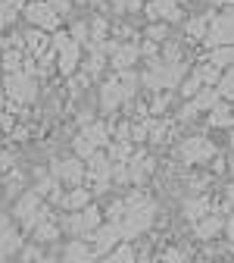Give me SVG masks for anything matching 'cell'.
Masks as SVG:
<instances>
[{
    "instance_id": "cell-8",
    "label": "cell",
    "mask_w": 234,
    "mask_h": 263,
    "mask_svg": "<svg viewBox=\"0 0 234 263\" xmlns=\"http://www.w3.org/2000/svg\"><path fill=\"white\" fill-rule=\"evenodd\" d=\"M94 226H100V213L94 207H88L84 213H75V216L66 219V229H69L72 235H84V232H91Z\"/></svg>"
},
{
    "instance_id": "cell-29",
    "label": "cell",
    "mask_w": 234,
    "mask_h": 263,
    "mask_svg": "<svg viewBox=\"0 0 234 263\" xmlns=\"http://www.w3.org/2000/svg\"><path fill=\"white\" fill-rule=\"evenodd\" d=\"M165 35H169V25H162V22H150V28H147V41H162Z\"/></svg>"
},
{
    "instance_id": "cell-5",
    "label": "cell",
    "mask_w": 234,
    "mask_h": 263,
    "mask_svg": "<svg viewBox=\"0 0 234 263\" xmlns=\"http://www.w3.org/2000/svg\"><path fill=\"white\" fill-rule=\"evenodd\" d=\"M144 13H147L150 22H159V19L162 22H178L181 19V10H178L175 0H147Z\"/></svg>"
},
{
    "instance_id": "cell-3",
    "label": "cell",
    "mask_w": 234,
    "mask_h": 263,
    "mask_svg": "<svg viewBox=\"0 0 234 263\" xmlns=\"http://www.w3.org/2000/svg\"><path fill=\"white\" fill-rule=\"evenodd\" d=\"M53 47L59 50V69H62L66 76H72L78 66H81V50H78V44H75L69 35H56Z\"/></svg>"
},
{
    "instance_id": "cell-38",
    "label": "cell",
    "mask_w": 234,
    "mask_h": 263,
    "mask_svg": "<svg viewBox=\"0 0 234 263\" xmlns=\"http://www.w3.org/2000/svg\"><path fill=\"white\" fill-rule=\"evenodd\" d=\"M212 4H225V7H234V0H212Z\"/></svg>"
},
{
    "instance_id": "cell-23",
    "label": "cell",
    "mask_w": 234,
    "mask_h": 263,
    "mask_svg": "<svg viewBox=\"0 0 234 263\" xmlns=\"http://www.w3.org/2000/svg\"><path fill=\"white\" fill-rule=\"evenodd\" d=\"M219 97H225V101H231V97H234V66H231V69L219 79Z\"/></svg>"
},
{
    "instance_id": "cell-1",
    "label": "cell",
    "mask_w": 234,
    "mask_h": 263,
    "mask_svg": "<svg viewBox=\"0 0 234 263\" xmlns=\"http://www.w3.org/2000/svg\"><path fill=\"white\" fill-rule=\"evenodd\" d=\"M203 44H206L209 50L225 47V44H234V7H225L222 13H216V16H212Z\"/></svg>"
},
{
    "instance_id": "cell-4",
    "label": "cell",
    "mask_w": 234,
    "mask_h": 263,
    "mask_svg": "<svg viewBox=\"0 0 234 263\" xmlns=\"http://www.w3.org/2000/svg\"><path fill=\"white\" fill-rule=\"evenodd\" d=\"M25 10V19L31 22V28H56V22H59V16L53 13V7L47 4V0H38V4H28V7H22Z\"/></svg>"
},
{
    "instance_id": "cell-14",
    "label": "cell",
    "mask_w": 234,
    "mask_h": 263,
    "mask_svg": "<svg viewBox=\"0 0 234 263\" xmlns=\"http://www.w3.org/2000/svg\"><path fill=\"white\" fill-rule=\"evenodd\" d=\"M91 260H94V251L84 241H69L62 251V263H91Z\"/></svg>"
},
{
    "instance_id": "cell-35",
    "label": "cell",
    "mask_w": 234,
    "mask_h": 263,
    "mask_svg": "<svg viewBox=\"0 0 234 263\" xmlns=\"http://www.w3.org/2000/svg\"><path fill=\"white\" fill-rule=\"evenodd\" d=\"M13 166V157L10 154H0V170H10Z\"/></svg>"
},
{
    "instance_id": "cell-25",
    "label": "cell",
    "mask_w": 234,
    "mask_h": 263,
    "mask_svg": "<svg viewBox=\"0 0 234 263\" xmlns=\"http://www.w3.org/2000/svg\"><path fill=\"white\" fill-rule=\"evenodd\" d=\"M103 66H107V57L94 50V53H91V60L84 63V72H88V76H100V72H103Z\"/></svg>"
},
{
    "instance_id": "cell-20",
    "label": "cell",
    "mask_w": 234,
    "mask_h": 263,
    "mask_svg": "<svg viewBox=\"0 0 234 263\" xmlns=\"http://www.w3.org/2000/svg\"><path fill=\"white\" fill-rule=\"evenodd\" d=\"M194 76L200 79V85H212V82H219L222 79V69H219V66H212V63H203V66H197V69H194Z\"/></svg>"
},
{
    "instance_id": "cell-12",
    "label": "cell",
    "mask_w": 234,
    "mask_h": 263,
    "mask_svg": "<svg viewBox=\"0 0 234 263\" xmlns=\"http://www.w3.org/2000/svg\"><path fill=\"white\" fill-rule=\"evenodd\" d=\"M122 101H125V91H122L119 79H110L103 85V91H100V107H103V110H116Z\"/></svg>"
},
{
    "instance_id": "cell-37",
    "label": "cell",
    "mask_w": 234,
    "mask_h": 263,
    "mask_svg": "<svg viewBox=\"0 0 234 263\" xmlns=\"http://www.w3.org/2000/svg\"><path fill=\"white\" fill-rule=\"evenodd\" d=\"M113 10H116V13H122V10H125V0H113Z\"/></svg>"
},
{
    "instance_id": "cell-26",
    "label": "cell",
    "mask_w": 234,
    "mask_h": 263,
    "mask_svg": "<svg viewBox=\"0 0 234 263\" xmlns=\"http://www.w3.org/2000/svg\"><path fill=\"white\" fill-rule=\"evenodd\" d=\"M209 122H212V125H231V122H234V116H231V110H228V107L216 104V107H212V116H209Z\"/></svg>"
},
{
    "instance_id": "cell-6",
    "label": "cell",
    "mask_w": 234,
    "mask_h": 263,
    "mask_svg": "<svg viewBox=\"0 0 234 263\" xmlns=\"http://www.w3.org/2000/svg\"><path fill=\"white\" fill-rule=\"evenodd\" d=\"M178 154H181L184 163H203V160H209V157L216 154V147H212V141H206V138H190V141L181 144Z\"/></svg>"
},
{
    "instance_id": "cell-10",
    "label": "cell",
    "mask_w": 234,
    "mask_h": 263,
    "mask_svg": "<svg viewBox=\"0 0 234 263\" xmlns=\"http://www.w3.org/2000/svg\"><path fill=\"white\" fill-rule=\"evenodd\" d=\"M119 238H122V235H119V222H107V226L91 238V241H94V254H107Z\"/></svg>"
},
{
    "instance_id": "cell-33",
    "label": "cell",
    "mask_w": 234,
    "mask_h": 263,
    "mask_svg": "<svg viewBox=\"0 0 234 263\" xmlns=\"http://www.w3.org/2000/svg\"><path fill=\"white\" fill-rule=\"evenodd\" d=\"M165 104H169V94H159L156 101H153V107H150V116H156V113H162L165 110Z\"/></svg>"
},
{
    "instance_id": "cell-21",
    "label": "cell",
    "mask_w": 234,
    "mask_h": 263,
    "mask_svg": "<svg viewBox=\"0 0 234 263\" xmlns=\"http://www.w3.org/2000/svg\"><path fill=\"white\" fill-rule=\"evenodd\" d=\"M107 135H110V128L103 125V122H94V125H88L84 128V138L97 147V144H107Z\"/></svg>"
},
{
    "instance_id": "cell-22",
    "label": "cell",
    "mask_w": 234,
    "mask_h": 263,
    "mask_svg": "<svg viewBox=\"0 0 234 263\" xmlns=\"http://www.w3.org/2000/svg\"><path fill=\"white\" fill-rule=\"evenodd\" d=\"M88 201H91V194H88L84 188H75V191H69V194L62 197V204L69 207V210H81V207H84Z\"/></svg>"
},
{
    "instance_id": "cell-27",
    "label": "cell",
    "mask_w": 234,
    "mask_h": 263,
    "mask_svg": "<svg viewBox=\"0 0 234 263\" xmlns=\"http://www.w3.org/2000/svg\"><path fill=\"white\" fill-rule=\"evenodd\" d=\"M56 235H59V229H56L50 219H47V222H41V226L35 229V238H38V241H53Z\"/></svg>"
},
{
    "instance_id": "cell-32",
    "label": "cell",
    "mask_w": 234,
    "mask_h": 263,
    "mask_svg": "<svg viewBox=\"0 0 234 263\" xmlns=\"http://www.w3.org/2000/svg\"><path fill=\"white\" fill-rule=\"evenodd\" d=\"M197 91H200V79H197V76H190V79L181 85V94H184V97H194Z\"/></svg>"
},
{
    "instance_id": "cell-34",
    "label": "cell",
    "mask_w": 234,
    "mask_h": 263,
    "mask_svg": "<svg viewBox=\"0 0 234 263\" xmlns=\"http://www.w3.org/2000/svg\"><path fill=\"white\" fill-rule=\"evenodd\" d=\"M47 4L53 7V13H56V16H62V13H69V0H47Z\"/></svg>"
},
{
    "instance_id": "cell-15",
    "label": "cell",
    "mask_w": 234,
    "mask_h": 263,
    "mask_svg": "<svg viewBox=\"0 0 234 263\" xmlns=\"http://www.w3.org/2000/svg\"><path fill=\"white\" fill-rule=\"evenodd\" d=\"M47 41H50V38L44 35L41 28H31L28 35H25V50H28L31 57H44V53H47Z\"/></svg>"
},
{
    "instance_id": "cell-11",
    "label": "cell",
    "mask_w": 234,
    "mask_h": 263,
    "mask_svg": "<svg viewBox=\"0 0 234 263\" xmlns=\"http://www.w3.org/2000/svg\"><path fill=\"white\" fill-rule=\"evenodd\" d=\"M138 57H141V47H138V44H119L110 63L116 66L119 72H125V69H131V66L138 63Z\"/></svg>"
},
{
    "instance_id": "cell-30",
    "label": "cell",
    "mask_w": 234,
    "mask_h": 263,
    "mask_svg": "<svg viewBox=\"0 0 234 263\" xmlns=\"http://www.w3.org/2000/svg\"><path fill=\"white\" fill-rule=\"evenodd\" d=\"M75 154H78V157H94V144H91L84 135H78V138H75Z\"/></svg>"
},
{
    "instance_id": "cell-28",
    "label": "cell",
    "mask_w": 234,
    "mask_h": 263,
    "mask_svg": "<svg viewBox=\"0 0 234 263\" xmlns=\"http://www.w3.org/2000/svg\"><path fill=\"white\" fill-rule=\"evenodd\" d=\"M69 38L75 41V44H91V28H88V22H75L72 25V31H69Z\"/></svg>"
},
{
    "instance_id": "cell-40",
    "label": "cell",
    "mask_w": 234,
    "mask_h": 263,
    "mask_svg": "<svg viewBox=\"0 0 234 263\" xmlns=\"http://www.w3.org/2000/svg\"><path fill=\"white\" fill-rule=\"evenodd\" d=\"M175 4H184V0H175Z\"/></svg>"
},
{
    "instance_id": "cell-36",
    "label": "cell",
    "mask_w": 234,
    "mask_h": 263,
    "mask_svg": "<svg viewBox=\"0 0 234 263\" xmlns=\"http://www.w3.org/2000/svg\"><path fill=\"white\" fill-rule=\"evenodd\" d=\"M165 263H184V257H181V254H178V251H172V254H169V257H165Z\"/></svg>"
},
{
    "instance_id": "cell-16",
    "label": "cell",
    "mask_w": 234,
    "mask_h": 263,
    "mask_svg": "<svg viewBox=\"0 0 234 263\" xmlns=\"http://www.w3.org/2000/svg\"><path fill=\"white\" fill-rule=\"evenodd\" d=\"M222 226H225L222 216H203V219L197 222V235H200V238H212V235L222 232Z\"/></svg>"
},
{
    "instance_id": "cell-2",
    "label": "cell",
    "mask_w": 234,
    "mask_h": 263,
    "mask_svg": "<svg viewBox=\"0 0 234 263\" xmlns=\"http://www.w3.org/2000/svg\"><path fill=\"white\" fill-rule=\"evenodd\" d=\"M4 88H7V94L13 97V101H19V104H31V101L38 97V85H35V79L25 76L22 69H19V72H7Z\"/></svg>"
},
{
    "instance_id": "cell-18",
    "label": "cell",
    "mask_w": 234,
    "mask_h": 263,
    "mask_svg": "<svg viewBox=\"0 0 234 263\" xmlns=\"http://www.w3.org/2000/svg\"><path fill=\"white\" fill-rule=\"evenodd\" d=\"M19 10H22V4H16V0H0V28L13 25Z\"/></svg>"
},
{
    "instance_id": "cell-19",
    "label": "cell",
    "mask_w": 234,
    "mask_h": 263,
    "mask_svg": "<svg viewBox=\"0 0 234 263\" xmlns=\"http://www.w3.org/2000/svg\"><path fill=\"white\" fill-rule=\"evenodd\" d=\"M212 16L216 13H206V16H194L190 22H187V31L194 38H206V31H209V22H212Z\"/></svg>"
},
{
    "instance_id": "cell-41",
    "label": "cell",
    "mask_w": 234,
    "mask_h": 263,
    "mask_svg": "<svg viewBox=\"0 0 234 263\" xmlns=\"http://www.w3.org/2000/svg\"><path fill=\"white\" fill-rule=\"evenodd\" d=\"M231 141H234V135H231Z\"/></svg>"
},
{
    "instance_id": "cell-17",
    "label": "cell",
    "mask_w": 234,
    "mask_h": 263,
    "mask_svg": "<svg viewBox=\"0 0 234 263\" xmlns=\"http://www.w3.org/2000/svg\"><path fill=\"white\" fill-rule=\"evenodd\" d=\"M209 63L212 66H234V44H225V47H216V50H209Z\"/></svg>"
},
{
    "instance_id": "cell-39",
    "label": "cell",
    "mask_w": 234,
    "mask_h": 263,
    "mask_svg": "<svg viewBox=\"0 0 234 263\" xmlns=\"http://www.w3.org/2000/svg\"><path fill=\"white\" fill-rule=\"evenodd\" d=\"M0 110H4V97H0Z\"/></svg>"
},
{
    "instance_id": "cell-7",
    "label": "cell",
    "mask_w": 234,
    "mask_h": 263,
    "mask_svg": "<svg viewBox=\"0 0 234 263\" xmlns=\"http://www.w3.org/2000/svg\"><path fill=\"white\" fill-rule=\"evenodd\" d=\"M19 245H22V238H19V232L13 229V222L0 213V260L4 257H10L13 251H19Z\"/></svg>"
},
{
    "instance_id": "cell-31",
    "label": "cell",
    "mask_w": 234,
    "mask_h": 263,
    "mask_svg": "<svg viewBox=\"0 0 234 263\" xmlns=\"http://www.w3.org/2000/svg\"><path fill=\"white\" fill-rule=\"evenodd\" d=\"M187 213H190V219H203V213H206V201H194V204H187Z\"/></svg>"
},
{
    "instance_id": "cell-9",
    "label": "cell",
    "mask_w": 234,
    "mask_h": 263,
    "mask_svg": "<svg viewBox=\"0 0 234 263\" xmlns=\"http://www.w3.org/2000/svg\"><path fill=\"white\" fill-rule=\"evenodd\" d=\"M216 104H219V91L206 88V91H200V94L190 97V104L181 110V119H190V116H197L200 110H209V107H216Z\"/></svg>"
},
{
    "instance_id": "cell-24",
    "label": "cell",
    "mask_w": 234,
    "mask_h": 263,
    "mask_svg": "<svg viewBox=\"0 0 234 263\" xmlns=\"http://www.w3.org/2000/svg\"><path fill=\"white\" fill-rule=\"evenodd\" d=\"M88 28H91V44H97V41H107V19H103V16H94Z\"/></svg>"
},
{
    "instance_id": "cell-13",
    "label": "cell",
    "mask_w": 234,
    "mask_h": 263,
    "mask_svg": "<svg viewBox=\"0 0 234 263\" xmlns=\"http://www.w3.org/2000/svg\"><path fill=\"white\" fill-rule=\"evenodd\" d=\"M53 176L75 185V182L84 176V166H81V160H78V157H75V160H62V163H56V166H53Z\"/></svg>"
}]
</instances>
